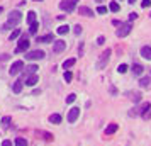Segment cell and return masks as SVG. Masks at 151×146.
I'll return each mask as SVG.
<instances>
[{
    "label": "cell",
    "mask_w": 151,
    "mask_h": 146,
    "mask_svg": "<svg viewBox=\"0 0 151 146\" xmlns=\"http://www.w3.org/2000/svg\"><path fill=\"white\" fill-rule=\"evenodd\" d=\"M150 109H151V104H150V102H144V104H141L139 107L131 109V111H129V116H131V117H134V116H143L144 112H148Z\"/></svg>",
    "instance_id": "6da1fadb"
},
{
    "label": "cell",
    "mask_w": 151,
    "mask_h": 146,
    "mask_svg": "<svg viewBox=\"0 0 151 146\" xmlns=\"http://www.w3.org/2000/svg\"><path fill=\"white\" fill-rule=\"evenodd\" d=\"M21 21H22V14L19 12V10H12V12L9 14L7 24L10 26V27H14V26H17V24H19Z\"/></svg>",
    "instance_id": "7a4b0ae2"
},
{
    "label": "cell",
    "mask_w": 151,
    "mask_h": 146,
    "mask_svg": "<svg viewBox=\"0 0 151 146\" xmlns=\"http://www.w3.org/2000/svg\"><path fill=\"white\" fill-rule=\"evenodd\" d=\"M110 55H112V49H105V51H104L102 55H100V60L97 61V68H99V70L105 68V66H107V63H109Z\"/></svg>",
    "instance_id": "3957f363"
},
{
    "label": "cell",
    "mask_w": 151,
    "mask_h": 146,
    "mask_svg": "<svg viewBox=\"0 0 151 146\" xmlns=\"http://www.w3.org/2000/svg\"><path fill=\"white\" fill-rule=\"evenodd\" d=\"M131 29H132V24H131V22H124V24H121L119 29L116 31V36L117 37H126V36L131 32Z\"/></svg>",
    "instance_id": "277c9868"
},
{
    "label": "cell",
    "mask_w": 151,
    "mask_h": 146,
    "mask_svg": "<svg viewBox=\"0 0 151 146\" xmlns=\"http://www.w3.org/2000/svg\"><path fill=\"white\" fill-rule=\"evenodd\" d=\"M76 2L78 0H63V2H60V9L65 12H73L76 7Z\"/></svg>",
    "instance_id": "5b68a950"
},
{
    "label": "cell",
    "mask_w": 151,
    "mask_h": 146,
    "mask_svg": "<svg viewBox=\"0 0 151 146\" xmlns=\"http://www.w3.org/2000/svg\"><path fill=\"white\" fill-rule=\"evenodd\" d=\"M44 56H46V53H44V51H41V49L26 51V58H27V60H32V61H36V60H42Z\"/></svg>",
    "instance_id": "8992f818"
},
{
    "label": "cell",
    "mask_w": 151,
    "mask_h": 146,
    "mask_svg": "<svg viewBox=\"0 0 151 146\" xmlns=\"http://www.w3.org/2000/svg\"><path fill=\"white\" fill-rule=\"evenodd\" d=\"M29 37L26 34L22 36L21 39H19V44H17V48H15V53H22V51H27L29 49Z\"/></svg>",
    "instance_id": "52a82bcc"
},
{
    "label": "cell",
    "mask_w": 151,
    "mask_h": 146,
    "mask_svg": "<svg viewBox=\"0 0 151 146\" xmlns=\"http://www.w3.org/2000/svg\"><path fill=\"white\" fill-rule=\"evenodd\" d=\"M22 70H24V61H21V60H17V61L12 63V66H10V70H9V73L14 77V75H19Z\"/></svg>",
    "instance_id": "ba28073f"
},
{
    "label": "cell",
    "mask_w": 151,
    "mask_h": 146,
    "mask_svg": "<svg viewBox=\"0 0 151 146\" xmlns=\"http://www.w3.org/2000/svg\"><path fill=\"white\" fill-rule=\"evenodd\" d=\"M78 116H80V109L78 107H71L68 111V116H66V121H68L70 124H73L76 119H78Z\"/></svg>",
    "instance_id": "9c48e42d"
},
{
    "label": "cell",
    "mask_w": 151,
    "mask_h": 146,
    "mask_svg": "<svg viewBox=\"0 0 151 146\" xmlns=\"http://www.w3.org/2000/svg\"><path fill=\"white\" fill-rule=\"evenodd\" d=\"M55 44H53V53H63L65 49H66V42L63 41V39H56V41H53Z\"/></svg>",
    "instance_id": "30bf717a"
},
{
    "label": "cell",
    "mask_w": 151,
    "mask_h": 146,
    "mask_svg": "<svg viewBox=\"0 0 151 146\" xmlns=\"http://www.w3.org/2000/svg\"><path fill=\"white\" fill-rule=\"evenodd\" d=\"M78 14L80 15H85V17H93V10L90 7H85V5H82V7L78 9Z\"/></svg>",
    "instance_id": "8fae6325"
},
{
    "label": "cell",
    "mask_w": 151,
    "mask_h": 146,
    "mask_svg": "<svg viewBox=\"0 0 151 146\" xmlns=\"http://www.w3.org/2000/svg\"><path fill=\"white\" fill-rule=\"evenodd\" d=\"M127 97L132 100V102H141V92H134V90H129L127 92Z\"/></svg>",
    "instance_id": "7c38bea8"
},
{
    "label": "cell",
    "mask_w": 151,
    "mask_h": 146,
    "mask_svg": "<svg viewBox=\"0 0 151 146\" xmlns=\"http://www.w3.org/2000/svg\"><path fill=\"white\" fill-rule=\"evenodd\" d=\"M53 41H55V36L53 34H44V36L37 37V42H42V44H48V42H53Z\"/></svg>",
    "instance_id": "4fadbf2b"
},
{
    "label": "cell",
    "mask_w": 151,
    "mask_h": 146,
    "mask_svg": "<svg viewBox=\"0 0 151 146\" xmlns=\"http://www.w3.org/2000/svg\"><path fill=\"white\" fill-rule=\"evenodd\" d=\"M37 80H39V78H37V75H27V77H26V85H27V87H34L36 83H37Z\"/></svg>",
    "instance_id": "5bb4252c"
},
{
    "label": "cell",
    "mask_w": 151,
    "mask_h": 146,
    "mask_svg": "<svg viewBox=\"0 0 151 146\" xmlns=\"http://www.w3.org/2000/svg\"><path fill=\"white\" fill-rule=\"evenodd\" d=\"M131 71H132V73H134L136 77H141V75H143V71H144V68L141 66V65H137V63H134V65L131 66Z\"/></svg>",
    "instance_id": "9a60e30c"
},
{
    "label": "cell",
    "mask_w": 151,
    "mask_h": 146,
    "mask_svg": "<svg viewBox=\"0 0 151 146\" xmlns=\"http://www.w3.org/2000/svg\"><path fill=\"white\" fill-rule=\"evenodd\" d=\"M139 53H141V56L144 60H151V46H143Z\"/></svg>",
    "instance_id": "2e32d148"
},
{
    "label": "cell",
    "mask_w": 151,
    "mask_h": 146,
    "mask_svg": "<svg viewBox=\"0 0 151 146\" xmlns=\"http://www.w3.org/2000/svg\"><path fill=\"white\" fill-rule=\"evenodd\" d=\"M139 87H141V88H150L151 87V78L150 77H143L141 80H139Z\"/></svg>",
    "instance_id": "e0dca14e"
},
{
    "label": "cell",
    "mask_w": 151,
    "mask_h": 146,
    "mask_svg": "<svg viewBox=\"0 0 151 146\" xmlns=\"http://www.w3.org/2000/svg\"><path fill=\"white\" fill-rule=\"evenodd\" d=\"M12 92H14V93H21L22 92V80L14 82V85H12Z\"/></svg>",
    "instance_id": "ac0fdd59"
},
{
    "label": "cell",
    "mask_w": 151,
    "mask_h": 146,
    "mask_svg": "<svg viewBox=\"0 0 151 146\" xmlns=\"http://www.w3.org/2000/svg\"><path fill=\"white\" fill-rule=\"evenodd\" d=\"M117 127H119V126H117V124H114V122H112V124H109L107 127H105V134H107V136H110V134H114V132L117 131Z\"/></svg>",
    "instance_id": "d6986e66"
},
{
    "label": "cell",
    "mask_w": 151,
    "mask_h": 146,
    "mask_svg": "<svg viewBox=\"0 0 151 146\" xmlns=\"http://www.w3.org/2000/svg\"><path fill=\"white\" fill-rule=\"evenodd\" d=\"M49 122H51V124H60V122H61V116H60V114H51V116H49Z\"/></svg>",
    "instance_id": "ffe728a7"
},
{
    "label": "cell",
    "mask_w": 151,
    "mask_h": 146,
    "mask_svg": "<svg viewBox=\"0 0 151 146\" xmlns=\"http://www.w3.org/2000/svg\"><path fill=\"white\" fill-rule=\"evenodd\" d=\"M26 21H27V24L31 26V24H34L36 22V12L34 10H31V12H27V17H26Z\"/></svg>",
    "instance_id": "44dd1931"
},
{
    "label": "cell",
    "mask_w": 151,
    "mask_h": 146,
    "mask_svg": "<svg viewBox=\"0 0 151 146\" xmlns=\"http://www.w3.org/2000/svg\"><path fill=\"white\" fill-rule=\"evenodd\" d=\"M75 63H76V60H75V58H70V60H65V61H63V68H65V70H68V68H71V66H73Z\"/></svg>",
    "instance_id": "7402d4cb"
},
{
    "label": "cell",
    "mask_w": 151,
    "mask_h": 146,
    "mask_svg": "<svg viewBox=\"0 0 151 146\" xmlns=\"http://www.w3.org/2000/svg\"><path fill=\"white\" fill-rule=\"evenodd\" d=\"M37 70H39V68H37L36 65H29L27 68H26V73H27V75H34Z\"/></svg>",
    "instance_id": "603a6c76"
},
{
    "label": "cell",
    "mask_w": 151,
    "mask_h": 146,
    "mask_svg": "<svg viewBox=\"0 0 151 146\" xmlns=\"http://www.w3.org/2000/svg\"><path fill=\"white\" fill-rule=\"evenodd\" d=\"M19 36H21V29H14V31L10 32V36H9V39H10V41H14V39H17Z\"/></svg>",
    "instance_id": "cb8c5ba5"
},
{
    "label": "cell",
    "mask_w": 151,
    "mask_h": 146,
    "mask_svg": "<svg viewBox=\"0 0 151 146\" xmlns=\"http://www.w3.org/2000/svg\"><path fill=\"white\" fill-rule=\"evenodd\" d=\"M10 121H12V117H10V116H4V117L0 119V122H2V126H4V127H7V126L10 124Z\"/></svg>",
    "instance_id": "d4e9b609"
},
{
    "label": "cell",
    "mask_w": 151,
    "mask_h": 146,
    "mask_svg": "<svg viewBox=\"0 0 151 146\" xmlns=\"http://www.w3.org/2000/svg\"><path fill=\"white\" fill-rule=\"evenodd\" d=\"M15 146H27V139L26 138H15Z\"/></svg>",
    "instance_id": "484cf974"
},
{
    "label": "cell",
    "mask_w": 151,
    "mask_h": 146,
    "mask_svg": "<svg viewBox=\"0 0 151 146\" xmlns=\"http://www.w3.org/2000/svg\"><path fill=\"white\" fill-rule=\"evenodd\" d=\"M56 31H58V34H66V32L70 31V26H60Z\"/></svg>",
    "instance_id": "4316f807"
},
{
    "label": "cell",
    "mask_w": 151,
    "mask_h": 146,
    "mask_svg": "<svg viewBox=\"0 0 151 146\" xmlns=\"http://www.w3.org/2000/svg\"><path fill=\"white\" fill-rule=\"evenodd\" d=\"M37 27H39V24H37V22L31 24V26H29V32H31V34H36V32H37Z\"/></svg>",
    "instance_id": "83f0119b"
},
{
    "label": "cell",
    "mask_w": 151,
    "mask_h": 146,
    "mask_svg": "<svg viewBox=\"0 0 151 146\" xmlns=\"http://www.w3.org/2000/svg\"><path fill=\"white\" fill-rule=\"evenodd\" d=\"M63 78H65V82H71V78H73V73H71V71H68V70H66V71H65V75H63Z\"/></svg>",
    "instance_id": "f1b7e54d"
},
{
    "label": "cell",
    "mask_w": 151,
    "mask_h": 146,
    "mask_svg": "<svg viewBox=\"0 0 151 146\" xmlns=\"http://www.w3.org/2000/svg\"><path fill=\"white\" fill-rule=\"evenodd\" d=\"M109 9L110 10H112V12H119V4H117V2H110V5H109Z\"/></svg>",
    "instance_id": "f546056e"
},
{
    "label": "cell",
    "mask_w": 151,
    "mask_h": 146,
    "mask_svg": "<svg viewBox=\"0 0 151 146\" xmlns=\"http://www.w3.org/2000/svg\"><path fill=\"white\" fill-rule=\"evenodd\" d=\"M127 70H129V68H127V65H124V63H122V65H119V68H117V71H119V73H126Z\"/></svg>",
    "instance_id": "4dcf8cb0"
},
{
    "label": "cell",
    "mask_w": 151,
    "mask_h": 146,
    "mask_svg": "<svg viewBox=\"0 0 151 146\" xmlns=\"http://www.w3.org/2000/svg\"><path fill=\"white\" fill-rule=\"evenodd\" d=\"M39 134H42L44 136V139H48V141H51L53 139V134H49V132H44V131H37Z\"/></svg>",
    "instance_id": "1f68e13d"
},
{
    "label": "cell",
    "mask_w": 151,
    "mask_h": 146,
    "mask_svg": "<svg viewBox=\"0 0 151 146\" xmlns=\"http://www.w3.org/2000/svg\"><path fill=\"white\" fill-rule=\"evenodd\" d=\"M97 14H107V7L99 5V7H97Z\"/></svg>",
    "instance_id": "d6a6232c"
},
{
    "label": "cell",
    "mask_w": 151,
    "mask_h": 146,
    "mask_svg": "<svg viewBox=\"0 0 151 146\" xmlns=\"http://www.w3.org/2000/svg\"><path fill=\"white\" fill-rule=\"evenodd\" d=\"M75 99H76L75 93H70L68 97H66V104H71V102H75Z\"/></svg>",
    "instance_id": "836d02e7"
},
{
    "label": "cell",
    "mask_w": 151,
    "mask_h": 146,
    "mask_svg": "<svg viewBox=\"0 0 151 146\" xmlns=\"http://www.w3.org/2000/svg\"><path fill=\"white\" fill-rule=\"evenodd\" d=\"M73 32H75V34H82V26H80V24H76L75 27H73Z\"/></svg>",
    "instance_id": "e575fe53"
},
{
    "label": "cell",
    "mask_w": 151,
    "mask_h": 146,
    "mask_svg": "<svg viewBox=\"0 0 151 146\" xmlns=\"http://www.w3.org/2000/svg\"><path fill=\"white\" fill-rule=\"evenodd\" d=\"M104 42H105V37H104V36H99V37H97V44L100 46V44H104Z\"/></svg>",
    "instance_id": "d590c367"
},
{
    "label": "cell",
    "mask_w": 151,
    "mask_h": 146,
    "mask_svg": "<svg viewBox=\"0 0 151 146\" xmlns=\"http://www.w3.org/2000/svg\"><path fill=\"white\" fill-rule=\"evenodd\" d=\"M141 5H143V7H150V5H151V0H141Z\"/></svg>",
    "instance_id": "8d00e7d4"
},
{
    "label": "cell",
    "mask_w": 151,
    "mask_h": 146,
    "mask_svg": "<svg viewBox=\"0 0 151 146\" xmlns=\"http://www.w3.org/2000/svg\"><path fill=\"white\" fill-rule=\"evenodd\" d=\"M2 146H12V141L10 139H4L2 141Z\"/></svg>",
    "instance_id": "74e56055"
},
{
    "label": "cell",
    "mask_w": 151,
    "mask_h": 146,
    "mask_svg": "<svg viewBox=\"0 0 151 146\" xmlns=\"http://www.w3.org/2000/svg\"><path fill=\"white\" fill-rule=\"evenodd\" d=\"M136 17H137V14H136V12H131V14H129V22H132L134 19H136Z\"/></svg>",
    "instance_id": "f35d334b"
},
{
    "label": "cell",
    "mask_w": 151,
    "mask_h": 146,
    "mask_svg": "<svg viewBox=\"0 0 151 146\" xmlns=\"http://www.w3.org/2000/svg\"><path fill=\"white\" fill-rule=\"evenodd\" d=\"M143 117H144V119H150V117H151V109H150L148 112H144V114H143Z\"/></svg>",
    "instance_id": "ab89813d"
},
{
    "label": "cell",
    "mask_w": 151,
    "mask_h": 146,
    "mask_svg": "<svg viewBox=\"0 0 151 146\" xmlns=\"http://www.w3.org/2000/svg\"><path fill=\"white\" fill-rule=\"evenodd\" d=\"M9 58H10L9 55H2V56H0V61H7Z\"/></svg>",
    "instance_id": "60d3db41"
},
{
    "label": "cell",
    "mask_w": 151,
    "mask_h": 146,
    "mask_svg": "<svg viewBox=\"0 0 151 146\" xmlns=\"http://www.w3.org/2000/svg\"><path fill=\"white\" fill-rule=\"evenodd\" d=\"M112 24H114V26H116V27H119V26H121V24H122V22H119V21H112Z\"/></svg>",
    "instance_id": "b9f144b4"
},
{
    "label": "cell",
    "mask_w": 151,
    "mask_h": 146,
    "mask_svg": "<svg viewBox=\"0 0 151 146\" xmlns=\"http://www.w3.org/2000/svg\"><path fill=\"white\" fill-rule=\"evenodd\" d=\"M127 4H131V5H132V4H136V0H129V2H127Z\"/></svg>",
    "instance_id": "7bdbcfd3"
},
{
    "label": "cell",
    "mask_w": 151,
    "mask_h": 146,
    "mask_svg": "<svg viewBox=\"0 0 151 146\" xmlns=\"http://www.w3.org/2000/svg\"><path fill=\"white\" fill-rule=\"evenodd\" d=\"M2 10H4V7H2V5H0V14H2Z\"/></svg>",
    "instance_id": "ee69618b"
},
{
    "label": "cell",
    "mask_w": 151,
    "mask_h": 146,
    "mask_svg": "<svg viewBox=\"0 0 151 146\" xmlns=\"http://www.w3.org/2000/svg\"><path fill=\"white\" fill-rule=\"evenodd\" d=\"M95 2H104V0H95Z\"/></svg>",
    "instance_id": "f6af8a7d"
},
{
    "label": "cell",
    "mask_w": 151,
    "mask_h": 146,
    "mask_svg": "<svg viewBox=\"0 0 151 146\" xmlns=\"http://www.w3.org/2000/svg\"><path fill=\"white\" fill-rule=\"evenodd\" d=\"M34 2H42V0H34Z\"/></svg>",
    "instance_id": "bcb514c9"
}]
</instances>
